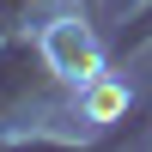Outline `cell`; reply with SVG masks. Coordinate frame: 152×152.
<instances>
[{
  "mask_svg": "<svg viewBox=\"0 0 152 152\" xmlns=\"http://www.w3.org/2000/svg\"><path fill=\"white\" fill-rule=\"evenodd\" d=\"M37 49H43L49 73H55V79H67V85H85V79H97V73H104V49H97L91 24L73 18V12L49 18L43 31H37Z\"/></svg>",
  "mask_w": 152,
  "mask_h": 152,
  "instance_id": "1",
  "label": "cell"
},
{
  "mask_svg": "<svg viewBox=\"0 0 152 152\" xmlns=\"http://www.w3.org/2000/svg\"><path fill=\"white\" fill-rule=\"evenodd\" d=\"M73 110H79V122L110 128V122H122V116H128V85H122V79H110V73H97V79H85V85H79Z\"/></svg>",
  "mask_w": 152,
  "mask_h": 152,
  "instance_id": "2",
  "label": "cell"
}]
</instances>
